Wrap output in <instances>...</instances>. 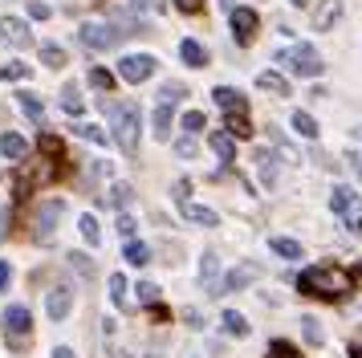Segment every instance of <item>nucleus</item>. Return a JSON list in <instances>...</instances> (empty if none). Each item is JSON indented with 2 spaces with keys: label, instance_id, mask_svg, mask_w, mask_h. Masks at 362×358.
Wrapping results in <instances>:
<instances>
[{
  "label": "nucleus",
  "instance_id": "f257e3e1",
  "mask_svg": "<svg viewBox=\"0 0 362 358\" xmlns=\"http://www.w3.org/2000/svg\"><path fill=\"white\" fill-rule=\"evenodd\" d=\"M297 285L310 297H342V293H350V273L338 265H317V269H305Z\"/></svg>",
  "mask_w": 362,
  "mask_h": 358
},
{
  "label": "nucleus",
  "instance_id": "f03ea898",
  "mask_svg": "<svg viewBox=\"0 0 362 358\" xmlns=\"http://www.w3.org/2000/svg\"><path fill=\"white\" fill-rule=\"evenodd\" d=\"M106 110H110V122H115V143L122 146V155H134L139 151V106L134 102H106Z\"/></svg>",
  "mask_w": 362,
  "mask_h": 358
},
{
  "label": "nucleus",
  "instance_id": "7ed1b4c3",
  "mask_svg": "<svg viewBox=\"0 0 362 358\" xmlns=\"http://www.w3.org/2000/svg\"><path fill=\"white\" fill-rule=\"evenodd\" d=\"M86 49H94V53H106V49L118 45V25L115 21H106V16H90L82 21V29H78Z\"/></svg>",
  "mask_w": 362,
  "mask_h": 358
},
{
  "label": "nucleus",
  "instance_id": "20e7f679",
  "mask_svg": "<svg viewBox=\"0 0 362 358\" xmlns=\"http://www.w3.org/2000/svg\"><path fill=\"white\" fill-rule=\"evenodd\" d=\"M281 65H289V74H297V78H317L322 74V57H317V49L313 45H289L277 53Z\"/></svg>",
  "mask_w": 362,
  "mask_h": 358
},
{
  "label": "nucleus",
  "instance_id": "39448f33",
  "mask_svg": "<svg viewBox=\"0 0 362 358\" xmlns=\"http://www.w3.org/2000/svg\"><path fill=\"white\" fill-rule=\"evenodd\" d=\"M329 208H334V216H338L350 232H358V228H362V195H354L350 187H334Z\"/></svg>",
  "mask_w": 362,
  "mask_h": 358
},
{
  "label": "nucleus",
  "instance_id": "423d86ee",
  "mask_svg": "<svg viewBox=\"0 0 362 358\" xmlns=\"http://www.w3.org/2000/svg\"><path fill=\"white\" fill-rule=\"evenodd\" d=\"M29 325H33L29 306H8V309H4V338H8L13 350H21V346L29 342Z\"/></svg>",
  "mask_w": 362,
  "mask_h": 358
},
{
  "label": "nucleus",
  "instance_id": "0eeeda50",
  "mask_svg": "<svg viewBox=\"0 0 362 358\" xmlns=\"http://www.w3.org/2000/svg\"><path fill=\"white\" fill-rule=\"evenodd\" d=\"M62 212H66V204H62V200H45V204H41V208H37V216H33V236L41 244H49L53 241V228H57V220H62Z\"/></svg>",
  "mask_w": 362,
  "mask_h": 358
},
{
  "label": "nucleus",
  "instance_id": "6e6552de",
  "mask_svg": "<svg viewBox=\"0 0 362 358\" xmlns=\"http://www.w3.org/2000/svg\"><path fill=\"white\" fill-rule=\"evenodd\" d=\"M151 74H155V57H147V53H131L118 65V78L122 81H147Z\"/></svg>",
  "mask_w": 362,
  "mask_h": 358
},
{
  "label": "nucleus",
  "instance_id": "1a4fd4ad",
  "mask_svg": "<svg viewBox=\"0 0 362 358\" xmlns=\"http://www.w3.org/2000/svg\"><path fill=\"white\" fill-rule=\"evenodd\" d=\"M0 41H4V45L25 49L29 41H33V37H29V25H25L21 16H4V21H0Z\"/></svg>",
  "mask_w": 362,
  "mask_h": 358
},
{
  "label": "nucleus",
  "instance_id": "9d476101",
  "mask_svg": "<svg viewBox=\"0 0 362 358\" xmlns=\"http://www.w3.org/2000/svg\"><path fill=\"white\" fill-rule=\"evenodd\" d=\"M69 309H74V293H69V285H53L49 297H45V313H49L53 322H62Z\"/></svg>",
  "mask_w": 362,
  "mask_h": 358
},
{
  "label": "nucleus",
  "instance_id": "9b49d317",
  "mask_svg": "<svg viewBox=\"0 0 362 358\" xmlns=\"http://www.w3.org/2000/svg\"><path fill=\"white\" fill-rule=\"evenodd\" d=\"M252 167H257V179H261L264 187L277 183V155H273L269 146H257V151H252Z\"/></svg>",
  "mask_w": 362,
  "mask_h": 358
},
{
  "label": "nucleus",
  "instance_id": "f8f14e48",
  "mask_svg": "<svg viewBox=\"0 0 362 358\" xmlns=\"http://www.w3.org/2000/svg\"><path fill=\"white\" fill-rule=\"evenodd\" d=\"M252 33H257V13L252 8H232V37H236V45H248Z\"/></svg>",
  "mask_w": 362,
  "mask_h": 358
},
{
  "label": "nucleus",
  "instance_id": "ddd939ff",
  "mask_svg": "<svg viewBox=\"0 0 362 358\" xmlns=\"http://www.w3.org/2000/svg\"><path fill=\"white\" fill-rule=\"evenodd\" d=\"M338 21H342V0H322V4L313 8V29L317 33H329Z\"/></svg>",
  "mask_w": 362,
  "mask_h": 358
},
{
  "label": "nucleus",
  "instance_id": "4468645a",
  "mask_svg": "<svg viewBox=\"0 0 362 358\" xmlns=\"http://www.w3.org/2000/svg\"><path fill=\"white\" fill-rule=\"evenodd\" d=\"M180 216H183V220H196V224H204V228H216V224H220V212L199 208V204H192L187 195L180 200Z\"/></svg>",
  "mask_w": 362,
  "mask_h": 358
},
{
  "label": "nucleus",
  "instance_id": "2eb2a0df",
  "mask_svg": "<svg viewBox=\"0 0 362 358\" xmlns=\"http://www.w3.org/2000/svg\"><path fill=\"white\" fill-rule=\"evenodd\" d=\"M212 98H216V106H220V110L245 114V94H240V90H232V86H216Z\"/></svg>",
  "mask_w": 362,
  "mask_h": 358
},
{
  "label": "nucleus",
  "instance_id": "dca6fc26",
  "mask_svg": "<svg viewBox=\"0 0 362 358\" xmlns=\"http://www.w3.org/2000/svg\"><path fill=\"white\" fill-rule=\"evenodd\" d=\"M151 134H155V143H167L171 139V106L167 102H159L155 114H151Z\"/></svg>",
  "mask_w": 362,
  "mask_h": 358
},
{
  "label": "nucleus",
  "instance_id": "f3484780",
  "mask_svg": "<svg viewBox=\"0 0 362 358\" xmlns=\"http://www.w3.org/2000/svg\"><path fill=\"white\" fill-rule=\"evenodd\" d=\"M17 106L25 110V118H29V122H45V102H41V94H33V90H21Z\"/></svg>",
  "mask_w": 362,
  "mask_h": 358
},
{
  "label": "nucleus",
  "instance_id": "a211bd4d",
  "mask_svg": "<svg viewBox=\"0 0 362 358\" xmlns=\"http://www.w3.org/2000/svg\"><path fill=\"white\" fill-rule=\"evenodd\" d=\"M180 57L192 65V69H199V65H208V49L199 45V41H180Z\"/></svg>",
  "mask_w": 362,
  "mask_h": 358
},
{
  "label": "nucleus",
  "instance_id": "6ab92c4d",
  "mask_svg": "<svg viewBox=\"0 0 362 358\" xmlns=\"http://www.w3.org/2000/svg\"><path fill=\"white\" fill-rule=\"evenodd\" d=\"M261 277V269L257 265H240V269H232L228 281H224V289H240V285H248V281H257Z\"/></svg>",
  "mask_w": 362,
  "mask_h": 358
},
{
  "label": "nucleus",
  "instance_id": "aec40b11",
  "mask_svg": "<svg viewBox=\"0 0 362 358\" xmlns=\"http://www.w3.org/2000/svg\"><path fill=\"white\" fill-rule=\"evenodd\" d=\"M257 86H261V90H269V94H281V98H289V81L281 78V74H273V69H264L261 78H257Z\"/></svg>",
  "mask_w": 362,
  "mask_h": 358
},
{
  "label": "nucleus",
  "instance_id": "412c9836",
  "mask_svg": "<svg viewBox=\"0 0 362 358\" xmlns=\"http://www.w3.org/2000/svg\"><path fill=\"white\" fill-rule=\"evenodd\" d=\"M212 151H216V159H224V163H232V155H236V143H232V134H224V130H216L212 139Z\"/></svg>",
  "mask_w": 362,
  "mask_h": 358
},
{
  "label": "nucleus",
  "instance_id": "4be33fe9",
  "mask_svg": "<svg viewBox=\"0 0 362 358\" xmlns=\"http://www.w3.org/2000/svg\"><path fill=\"white\" fill-rule=\"evenodd\" d=\"M62 110H66V114H82L86 110V98H82V90H78L74 81L62 90Z\"/></svg>",
  "mask_w": 362,
  "mask_h": 358
},
{
  "label": "nucleus",
  "instance_id": "5701e85b",
  "mask_svg": "<svg viewBox=\"0 0 362 358\" xmlns=\"http://www.w3.org/2000/svg\"><path fill=\"white\" fill-rule=\"evenodd\" d=\"M269 248H273L277 257H285V260H301V244L289 241V236H273V241H269Z\"/></svg>",
  "mask_w": 362,
  "mask_h": 358
},
{
  "label": "nucleus",
  "instance_id": "b1692460",
  "mask_svg": "<svg viewBox=\"0 0 362 358\" xmlns=\"http://www.w3.org/2000/svg\"><path fill=\"white\" fill-rule=\"evenodd\" d=\"M0 151H4V159H25V151H29V146H25L21 134H4V139H0Z\"/></svg>",
  "mask_w": 362,
  "mask_h": 358
},
{
  "label": "nucleus",
  "instance_id": "393cba45",
  "mask_svg": "<svg viewBox=\"0 0 362 358\" xmlns=\"http://www.w3.org/2000/svg\"><path fill=\"white\" fill-rule=\"evenodd\" d=\"M293 130L301 134V139H317V122H313V114L293 110Z\"/></svg>",
  "mask_w": 362,
  "mask_h": 358
},
{
  "label": "nucleus",
  "instance_id": "a878e982",
  "mask_svg": "<svg viewBox=\"0 0 362 358\" xmlns=\"http://www.w3.org/2000/svg\"><path fill=\"white\" fill-rule=\"evenodd\" d=\"M220 322H224V330H228V334H236V338H245V334H248L245 313H236V309H224V318H220Z\"/></svg>",
  "mask_w": 362,
  "mask_h": 358
},
{
  "label": "nucleus",
  "instance_id": "bb28decb",
  "mask_svg": "<svg viewBox=\"0 0 362 358\" xmlns=\"http://www.w3.org/2000/svg\"><path fill=\"white\" fill-rule=\"evenodd\" d=\"M78 228H82L86 244H90V248H98V241H102V228H98V220H94V216H90V212H86L82 220H78Z\"/></svg>",
  "mask_w": 362,
  "mask_h": 358
},
{
  "label": "nucleus",
  "instance_id": "cd10ccee",
  "mask_svg": "<svg viewBox=\"0 0 362 358\" xmlns=\"http://www.w3.org/2000/svg\"><path fill=\"white\" fill-rule=\"evenodd\" d=\"M216 253H204V265H199V281H204V289H216Z\"/></svg>",
  "mask_w": 362,
  "mask_h": 358
},
{
  "label": "nucleus",
  "instance_id": "c85d7f7f",
  "mask_svg": "<svg viewBox=\"0 0 362 358\" xmlns=\"http://www.w3.org/2000/svg\"><path fill=\"white\" fill-rule=\"evenodd\" d=\"M122 257L131 260V265H147L151 260V248L143 241H127V253H122Z\"/></svg>",
  "mask_w": 362,
  "mask_h": 358
},
{
  "label": "nucleus",
  "instance_id": "c756f323",
  "mask_svg": "<svg viewBox=\"0 0 362 358\" xmlns=\"http://www.w3.org/2000/svg\"><path fill=\"white\" fill-rule=\"evenodd\" d=\"M0 78H4V81L29 78V65H25V62H4V65H0Z\"/></svg>",
  "mask_w": 362,
  "mask_h": 358
},
{
  "label": "nucleus",
  "instance_id": "7c9ffc66",
  "mask_svg": "<svg viewBox=\"0 0 362 358\" xmlns=\"http://www.w3.org/2000/svg\"><path fill=\"white\" fill-rule=\"evenodd\" d=\"M41 62L53 65V69H62V65H66V49L62 45H41Z\"/></svg>",
  "mask_w": 362,
  "mask_h": 358
},
{
  "label": "nucleus",
  "instance_id": "2f4dec72",
  "mask_svg": "<svg viewBox=\"0 0 362 358\" xmlns=\"http://www.w3.org/2000/svg\"><path fill=\"white\" fill-rule=\"evenodd\" d=\"M127 289H131V285H127V277L110 273V301H115V306H122V301H127Z\"/></svg>",
  "mask_w": 362,
  "mask_h": 358
},
{
  "label": "nucleus",
  "instance_id": "473e14b6",
  "mask_svg": "<svg viewBox=\"0 0 362 358\" xmlns=\"http://www.w3.org/2000/svg\"><path fill=\"white\" fill-rule=\"evenodd\" d=\"M228 130H232V139H248V134H252L245 114H228Z\"/></svg>",
  "mask_w": 362,
  "mask_h": 358
},
{
  "label": "nucleus",
  "instance_id": "72a5a7b5",
  "mask_svg": "<svg viewBox=\"0 0 362 358\" xmlns=\"http://www.w3.org/2000/svg\"><path fill=\"white\" fill-rule=\"evenodd\" d=\"M196 151H199V146H196L192 134H183L180 143H175V155H180V159H196Z\"/></svg>",
  "mask_w": 362,
  "mask_h": 358
},
{
  "label": "nucleus",
  "instance_id": "f704fd0d",
  "mask_svg": "<svg viewBox=\"0 0 362 358\" xmlns=\"http://www.w3.org/2000/svg\"><path fill=\"white\" fill-rule=\"evenodd\" d=\"M106 200H110V204H115L118 212H122L127 204H131V187H127V183H118V187H115L110 195H106Z\"/></svg>",
  "mask_w": 362,
  "mask_h": 358
},
{
  "label": "nucleus",
  "instance_id": "c9c22d12",
  "mask_svg": "<svg viewBox=\"0 0 362 358\" xmlns=\"http://www.w3.org/2000/svg\"><path fill=\"white\" fill-rule=\"evenodd\" d=\"M82 139H90V143H106V134H102V127H94V122H82V127H74Z\"/></svg>",
  "mask_w": 362,
  "mask_h": 358
},
{
  "label": "nucleus",
  "instance_id": "e433bc0d",
  "mask_svg": "<svg viewBox=\"0 0 362 358\" xmlns=\"http://www.w3.org/2000/svg\"><path fill=\"white\" fill-rule=\"evenodd\" d=\"M183 130H187V134L204 130V114H199V110H187V114H183Z\"/></svg>",
  "mask_w": 362,
  "mask_h": 358
},
{
  "label": "nucleus",
  "instance_id": "4c0bfd02",
  "mask_svg": "<svg viewBox=\"0 0 362 358\" xmlns=\"http://www.w3.org/2000/svg\"><path fill=\"white\" fill-rule=\"evenodd\" d=\"M301 334H305V342H322V325L313 318H301Z\"/></svg>",
  "mask_w": 362,
  "mask_h": 358
},
{
  "label": "nucleus",
  "instance_id": "58836bf2",
  "mask_svg": "<svg viewBox=\"0 0 362 358\" xmlns=\"http://www.w3.org/2000/svg\"><path fill=\"white\" fill-rule=\"evenodd\" d=\"M118 236H122V241H134V220L122 216V212H118Z\"/></svg>",
  "mask_w": 362,
  "mask_h": 358
},
{
  "label": "nucleus",
  "instance_id": "ea45409f",
  "mask_svg": "<svg viewBox=\"0 0 362 358\" xmlns=\"http://www.w3.org/2000/svg\"><path fill=\"white\" fill-rule=\"evenodd\" d=\"M49 4H45V0H33V4H29V16H33V21H49Z\"/></svg>",
  "mask_w": 362,
  "mask_h": 358
},
{
  "label": "nucleus",
  "instance_id": "a19ab883",
  "mask_svg": "<svg viewBox=\"0 0 362 358\" xmlns=\"http://www.w3.org/2000/svg\"><path fill=\"white\" fill-rule=\"evenodd\" d=\"M90 81H94L98 90H110V86H115V78H110L106 69H90Z\"/></svg>",
  "mask_w": 362,
  "mask_h": 358
},
{
  "label": "nucleus",
  "instance_id": "79ce46f5",
  "mask_svg": "<svg viewBox=\"0 0 362 358\" xmlns=\"http://www.w3.org/2000/svg\"><path fill=\"white\" fill-rule=\"evenodd\" d=\"M159 4H163V0H131V8H134V13H143V16L159 13Z\"/></svg>",
  "mask_w": 362,
  "mask_h": 358
},
{
  "label": "nucleus",
  "instance_id": "37998d69",
  "mask_svg": "<svg viewBox=\"0 0 362 358\" xmlns=\"http://www.w3.org/2000/svg\"><path fill=\"white\" fill-rule=\"evenodd\" d=\"M69 260H74V269H78V273H82V277H90V273H94V260H86L82 253H74V257H69Z\"/></svg>",
  "mask_w": 362,
  "mask_h": 358
},
{
  "label": "nucleus",
  "instance_id": "c03bdc74",
  "mask_svg": "<svg viewBox=\"0 0 362 358\" xmlns=\"http://www.w3.org/2000/svg\"><path fill=\"white\" fill-rule=\"evenodd\" d=\"M155 297H159V289H155L151 281H143V285H139V301H143V306H151Z\"/></svg>",
  "mask_w": 362,
  "mask_h": 358
},
{
  "label": "nucleus",
  "instance_id": "a18cd8bd",
  "mask_svg": "<svg viewBox=\"0 0 362 358\" xmlns=\"http://www.w3.org/2000/svg\"><path fill=\"white\" fill-rule=\"evenodd\" d=\"M8 281H13V265H8V260H0V293L8 289Z\"/></svg>",
  "mask_w": 362,
  "mask_h": 358
},
{
  "label": "nucleus",
  "instance_id": "49530a36",
  "mask_svg": "<svg viewBox=\"0 0 362 358\" xmlns=\"http://www.w3.org/2000/svg\"><path fill=\"white\" fill-rule=\"evenodd\" d=\"M175 8H180V13H199L204 0H175Z\"/></svg>",
  "mask_w": 362,
  "mask_h": 358
},
{
  "label": "nucleus",
  "instance_id": "de8ad7c7",
  "mask_svg": "<svg viewBox=\"0 0 362 358\" xmlns=\"http://www.w3.org/2000/svg\"><path fill=\"white\" fill-rule=\"evenodd\" d=\"M53 358H78V354H74L69 346H57V350H53Z\"/></svg>",
  "mask_w": 362,
  "mask_h": 358
},
{
  "label": "nucleus",
  "instance_id": "09e8293b",
  "mask_svg": "<svg viewBox=\"0 0 362 358\" xmlns=\"http://www.w3.org/2000/svg\"><path fill=\"white\" fill-rule=\"evenodd\" d=\"M350 167L358 171V179H362V155H350Z\"/></svg>",
  "mask_w": 362,
  "mask_h": 358
},
{
  "label": "nucleus",
  "instance_id": "8fccbe9b",
  "mask_svg": "<svg viewBox=\"0 0 362 358\" xmlns=\"http://www.w3.org/2000/svg\"><path fill=\"white\" fill-rule=\"evenodd\" d=\"M220 8H228V13H232V0H220Z\"/></svg>",
  "mask_w": 362,
  "mask_h": 358
},
{
  "label": "nucleus",
  "instance_id": "3c124183",
  "mask_svg": "<svg viewBox=\"0 0 362 358\" xmlns=\"http://www.w3.org/2000/svg\"><path fill=\"white\" fill-rule=\"evenodd\" d=\"M293 4H310V0H293Z\"/></svg>",
  "mask_w": 362,
  "mask_h": 358
},
{
  "label": "nucleus",
  "instance_id": "603ef678",
  "mask_svg": "<svg viewBox=\"0 0 362 358\" xmlns=\"http://www.w3.org/2000/svg\"><path fill=\"white\" fill-rule=\"evenodd\" d=\"M122 358H127V354H122Z\"/></svg>",
  "mask_w": 362,
  "mask_h": 358
}]
</instances>
